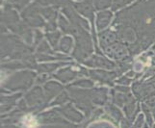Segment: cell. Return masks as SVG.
I'll return each instance as SVG.
<instances>
[{"label": "cell", "mask_w": 155, "mask_h": 128, "mask_svg": "<svg viewBox=\"0 0 155 128\" xmlns=\"http://www.w3.org/2000/svg\"><path fill=\"white\" fill-rule=\"evenodd\" d=\"M113 25L128 26L137 35V44L129 48L130 55L145 50L155 41V0L140 2L117 15Z\"/></svg>", "instance_id": "cell-1"}, {"label": "cell", "mask_w": 155, "mask_h": 128, "mask_svg": "<svg viewBox=\"0 0 155 128\" xmlns=\"http://www.w3.org/2000/svg\"><path fill=\"white\" fill-rule=\"evenodd\" d=\"M59 26L61 27L62 31L66 34H71L76 39V47L73 51L74 58L82 62L86 59L93 52L92 41H91L90 35L87 33L85 28L81 26H77L68 22L66 18H63V15H59Z\"/></svg>", "instance_id": "cell-2"}, {"label": "cell", "mask_w": 155, "mask_h": 128, "mask_svg": "<svg viewBox=\"0 0 155 128\" xmlns=\"http://www.w3.org/2000/svg\"><path fill=\"white\" fill-rule=\"evenodd\" d=\"M68 90L76 107L82 110L86 117L92 115L94 110V106L91 97V90H79L71 88V86L68 87Z\"/></svg>", "instance_id": "cell-3"}, {"label": "cell", "mask_w": 155, "mask_h": 128, "mask_svg": "<svg viewBox=\"0 0 155 128\" xmlns=\"http://www.w3.org/2000/svg\"><path fill=\"white\" fill-rule=\"evenodd\" d=\"M36 74L31 71H22L15 73L12 75L7 82L3 83V87L11 90H26L28 89L34 82Z\"/></svg>", "instance_id": "cell-4"}, {"label": "cell", "mask_w": 155, "mask_h": 128, "mask_svg": "<svg viewBox=\"0 0 155 128\" xmlns=\"http://www.w3.org/2000/svg\"><path fill=\"white\" fill-rule=\"evenodd\" d=\"M25 101L28 105V112H39L47 107L49 102L45 90L41 87H35L25 95Z\"/></svg>", "instance_id": "cell-5"}, {"label": "cell", "mask_w": 155, "mask_h": 128, "mask_svg": "<svg viewBox=\"0 0 155 128\" xmlns=\"http://www.w3.org/2000/svg\"><path fill=\"white\" fill-rule=\"evenodd\" d=\"M105 53L112 59H115L119 62L129 63L131 61V55L128 46L122 42H115L114 44L104 49Z\"/></svg>", "instance_id": "cell-6"}, {"label": "cell", "mask_w": 155, "mask_h": 128, "mask_svg": "<svg viewBox=\"0 0 155 128\" xmlns=\"http://www.w3.org/2000/svg\"><path fill=\"white\" fill-rule=\"evenodd\" d=\"M89 71L85 69L84 67H68L66 68L61 69L60 71H58L54 77L60 81L67 83L71 81V80L75 79L76 77L83 76V75H89Z\"/></svg>", "instance_id": "cell-7"}, {"label": "cell", "mask_w": 155, "mask_h": 128, "mask_svg": "<svg viewBox=\"0 0 155 128\" xmlns=\"http://www.w3.org/2000/svg\"><path fill=\"white\" fill-rule=\"evenodd\" d=\"M57 112H60V113L65 116L66 118L71 121L74 122H81L84 120V117L82 114H80L79 112L73 107L72 104H67L65 106H62V107L55 108Z\"/></svg>", "instance_id": "cell-8"}, {"label": "cell", "mask_w": 155, "mask_h": 128, "mask_svg": "<svg viewBox=\"0 0 155 128\" xmlns=\"http://www.w3.org/2000/svg\"><path fill=\"white\" fill-rule=\"evenodd\" d=\"M89 76L92 77L95 81L100 83H107L109 85H113V81L117 76L116 72H108L105 71H89Z\"/></svg>", "instance_id": "cell-9"}, {"label": "cell", "mask_w": 155, "mask_h": 128, "mask_svg": "<svg viewBox=\"0 0 155 128\" xmlns=\"http://www.w3.org/2000/svg\"><path fill=\"white\" fill-rule=\"evenodd\" d=\"M84 64L89 67H103L107 69H112L116 67V65L113 62H111L110 60L106 59L104 57H100L98 55L93 56L88 61H85Z\"/></svg>", "instance_id": "cell-10"}, {"label": "cell", "mask_w": 155, "mask_h": 128, "mask_svg": "<svg viewBox=\"0 0 155 128\" xmlns=\"http://www.w3.org/2000/svg\"><path fill=\"white\" fill-rule=\"evenodd\" d=\"M63 13L68 18V19H69V21H71V24L77 25V26H81V27H83L85 29H89L88 22H87V21H85L84 19L80 18L79 15H77V13H75L74 9L71 8V6L67 5V6L63 9Z\"/></svg>", "instance_id": "cell-11"}, {"label": "cell", "mask_w": 155, "mask_h": 128, "mask_svg": "<svg viewBox=\"0 0 155 128\" xmlns=\"http://www.w3.org/2000/svg\"><path fill=\"white\" fill-rule=\"evenodd\" d=\"M73 6L77 12L89 18L92 23L94 22V6L92 4V0H85L83 2L75 3Z\"/></svg>", "instance_id": "cell-12"}, {"label": "cell", "mask_w": 155, "mask_h": 128, "mask_svg": "<svg viewBox=\"0 0 155 128\" xmlns=\"http://www.w3.org/2000/svg\"><path fill=\"white\" fill-rule=\"evenodd\" d=\"M111 94H112V100H113V102L117 106L121 108H124L126 104L135 100V98L133 97L132 94H130V93H120V92H117V90H112Z\"/></svg>", "instance_id": "cell-13"}, {"label": "cell", "mask_w": 155, "mask_h": 128, "mask_svg": "<svg viewBox=\"0 0 155 128\" xmlns=\"http://www.w3.org/2000/svg\"><path fill=\"white\" fill-rule=\"evenodd\" d=\"M98 38H99L100 45L104 49L107 48V47H109L110 45L114 44L117 41V33L112 30H106V31L101 32L98 35Z\"/></svg>", "instance_id": "cell-14"}, {"label": "cell", "mask_w": 155, "mask_h": 128, "mask_svg": "<svg viewBox=\"0 0 155 128\" xmlns=\"http://www.w3.org/2000/svg\"><path fill=\"white\" fill-rule=\"evenodd\" d=\"M105 112L108 116L110 117V119L112 120V121H115V123L117 124L119 121H121L124 120V116H122L121 112L117 109V106H115L114 104H107L105 106Z\"/></svg>", "instance_id": "cell-15"}, {"label": "cell", "mask_w": 155, "mask_h": 128, "mask_svg": "<svg viewBox=\"0 0 155 128\" xmlns=\"http://www.w3.org/2000/svg\"><path fill=\"white\" fill-rule=\"evenodd\" d=\"M112 19V13L109 11H104V12H101L97 15V29L103 30L105 27H107Z\"/></svg>", "instance_id": "cell-16"}, {"label": "cell", "mask_w": 155, "mask_h": 128, "mask_svg": "<svg viewBox=\"0 0 155 128\" xmlns=\"http://www.w3.org/2000/svg\"><path fill=\"white\" fill-rule=\"evenodd\" d=\"M62 90H63V87L57 82L51 81L45 85V93L48 101H50L53 98V97H55V95L59 92H61Z\"/></svg>", "instance_id": "cell-17"}, {"label": "cell", "mask_w": 155, "mask_h": 128, "mask_svg": "<svg viewBox=\"0 0 155 128\" xmlns=\"http://www.w3.org/2000/svg\"><path fill=\"white\" fill-rule=\"evenodd\" d=\"M21 94L13 95V97H1V113L9 111L15 104V101L20 97Z\"/></svg>", "instance_id": "cell-18"}, {"label": "cell", "mask_w": 155, "mask_h": 128, "mask_svg": "<svg viewBox=\"0 0 155 128\" xmlns=\"http://www.w3.org/2000/svg\"><path fill=\"white\" fill-rule=\"evenodd\" d=\"M72 45H73L72 39L68 36L64 37L60 41V49L65 53L71 52V50L72 48Z\"/></svg>", "instance_id": "cell-19"}, {"label": "cell", "mask_w": 155, "mask_h": 128, "mask_svg": "<svg viewBox=\"0 0 155 128\" xmlns=\"http://www.w3.org/2000/svg\"><path fill=\"white\" fill-rule=\"evenodd\" d=\"M65 65V64H45V65H41V66H37V69H38L39 72H45V73H48V72H52L54 71L56 68H58L60 66Z\"/></svg>", "instance_id": "cell-20"}, {"label": "cell", "mask_w": 155, "mask_h": 128, "mask_svg": "<svg viewBox=\"0 0 155 128\" xmlns=\"http://www.w3.org/2000/svg\"><path fill=\"white\" fill-rule=\"evenodd\" d=\"M25 20L27 21V23L33 27H41V26L45 25V21L42 20V18L40 17L39 15H33V17H30L28 18H25Z\"/></svg>", "instance_id": "cell-21"}, {"label": "cell", "mask_w": 155, "mask_h": 128, "mask_svg": "<svg viewBox=\"0 0 155 128\" xmlns=\"http://www.w3.org/2000/svg\"><path fill=\"white\" fill-rule=\"evenodd\" d=\"M107 120H101L97 121H94L93 123H90L88 125V128H115L111 124V122L106 121Z\"/></svg>", "instance_id": "cell-22"}, {"label": "cell", "mask_w": 155, "mask_h": 128, "mask_svg": "<svg viewBox=\"0 0 155 128\" xmlns=\"http://www.w3.org/2000/svg\"><path fill=\"white\" fill-rule=\"evenodd\" d=\"M141 108H142L143 112L145 113V115H146V117H147V124L148 126L152 127V125H153V120H154V119H153V116H152V113H151L150 109H149L143 102L142 103Z\"/></svg>", "instance_id": "cell-23"}, {"label": "cell", "mask_w": 155, "mask_h": 128, "mask_svg": "<svg viewBox=\"0 0 155 128\" xmlns=\"http://www.w3.org/2000/svg\"><path fill=\"white\" fill-rule=\"evenodd\" d=\"M30 0H7V3L9 6L15 7L18 10H21L23 7H25V5Z\"/></svg>", "instance_id": "cell-24"}, {"label": "cell", "mask_w": 155, "mask_h": 128, "mask_svg": "<svg viewBox=\"0 0 155 128\" xmlns=\"http://www.w3.org/2000/svg\"><path fill=\"white\" fill-rule=\"evenodd\" d=\"M60 39V33L57 31L51 32V33L47 34V40L49 41V42L51 44V45L53 47L57 48V44H58V40Z\"/></svg>", "instance_id": "cell-25"}, {"label": "cell", "mask_w": 155, "mask_h": 128, "mask_svg": "<svg viewBox=\"0 0 155 128\" xmlns=\"http://www.w3.org/2000/svg\"><path fill=\"white\" fill-rule=\"evenodd\" d=\"M68 100V94L66 92H64L54 100V102H53L50 106H52V105H64Z\"/></svg>", "instance_id": "cell-26"}, {"label": "cell", "mask_w": 155, "mask_h": 128, "mask_svg": "<svg viewBox=\"0 0 155 128\" xmlns=\"http://www.w3.org/2000/svg\"><path fill=\"white\" fill-rule=\"evenodd\" d=\"M95 8L97 10H103L111 5V0H94Z\"/></svg>", "instance_id": "cell-27"}, {"label": "cell", "mask_w": 155, "mask_h": 128, "mask_svg": "<svg viewBox=\"0 0 155 128\" xmlns=\"http://www.w3.org/2000/svg\"><path fill=\"white\" fill-rule=\"evenodd\" d=\"M72 86L76 87H84V88H91L94 86V82H92L91 80H79L77 82H74L72 84Z\"/></svg>", "instance_id": "cell-28"}, {"label": "cell", "mask_w": 155, "mask_h": 128, "mask_svg": "<svg viewBox=\"0 0 155 128\" xmlns=\"http://www.w3.org/2000/svg\"><path fill=\"white\" fill-rule=\"evenodd\" d=\"M131 1H133V0H114L113 6H112V10L117 11V9L121 8L122 6H124V5L130 3Z\"/></svg>", "instance_id": "cell-29"}, {"label": "cell", "mask_w": 155, "mask_h": 128, "mask_svg": "<svg viewBox=\"0 0 155 128\" xmlns=\"http://www.w3.org/2000/svg\"><path fill=\"white\" fill-rule=\"evenodd\" d=\"M143 122H145V118H143V115L140 114L138 115L137 119L134 122V124L131 126V128H145L143 126Z\"/></svg>", "instance_id": "cell-30"}, {"label": "cell", "mask_w": 155, "mask_h": 128, "mask_svg": "<svg viewBox=\"0 0 155 128\" xmlns=\"http://www.w3.org/2000/svg\"><path fill=\"white\" fill-rule=\"evenodd\" d=\"M38 52H41V53H46V54H48V53H51L50 51V48H49V46L48 44H46V41H42L41 45L39 46V48H38Z\"/></svg>", "instance_id": "cell-31"}, {"label": "cell", "mask_w": 155, "mask_h": 128, "mask_svg": "<svg viewBox=\"0 0 155 128\" xmlns=\"http://www.w3.org/2000/svg\"><path fill=\"white\" fill-rule=\"evenodd\" d=\"M131 81H132V79L130 77H128L127 75H125V76H122L121 78H120L119 80H117V83L122 84L124 86H125V85L130 84Z\"/></svg>", "instance_id": "cell-32"}, {"label": "cell", "mask_w": 155, "mask_h": 128, "mask_svg": "<svg viewBox=\"0 0 155 128\" xmlns=\"http://www.w3.org/2000/svg\"><path fill=\"white\" fill-rule=\"evenodd\" d=\"M133 122L128 119H124L120 121V128H130Z\"/></svg>", "instance_id": "cell-33"}, {"label": "cell", "mask_w": 155, "mask_h": 128, "mask_svg": "<svg viewBox=\"0 0 155 128\" xmlns=\"http://www.w3.org/2000/svg\"><path fill=\"white\" fill-rule=\"evenodd\" d=\"M115 90L117 92H120V93H129L130 92L129 88L125 87V86H117Z\"/></svg>", "instance_id": "cell-34"}, {"label": "cell", "mask_w": 155, "mask_h": 128, "mask_svg": "<svg viewBox=\"0 0 155 128\" xmlns=\"http://www.w3.org/2000/svg\"><path fill=\"white\" fill-rule=\"evenodd\" d=\"M48 79V76L46 75V74H41V76H39L38 77V79H37V81H36V83H38V84H41V83H44V82H45L46 80Z\"/></svg>", "instance_id": "cell-35"}, {"label": "cell", "mask_w": 155, "mask_h": 128, "mask_svg": "<svg viewBox=\"0 0 155 128\" xmlns=\"http://www.w3.org/2000/svg\"><path fill=\"white\" fill-rule=\"evenodd\" d=\"M71 1V0H51V2L53 4H56V5H68V3Z\"/></svg>", "instance_id": "cell-36"}, {"label": "cell", "mask_w": 155, "mask_h": 128, "mask_svg": "<svg viewBox=\"0 0 155 128\" xmlns=\"http://www.w3.org/2000/svg\"><path fill=\"white\" fill-rule=\"evenodd\" d=\"M150 111H151V113H152V116H153V119L155 120V106L153 108H151L150 109Z\"/></svg>", "instance_id": "cell-37"}, {"label": "cell", "mask_w": 155, "mask_h": 128, "mask_svg": "<svg viewBox=\"0 0 155 128\" xmlns=\"http://www.w3.org/2000/svg\"><path fill=\"white\" fill-rule=\"evenodd\" d=\"M151 128H155V124H153V125H152V127H151Z\"/></svg>", "instance_id": "cell-38"}, {"label": "cell", "mask_w": 155, "mask_h": 128, "mask_svg": "<svg viewBox=\"0 0 155 128\" xmlns=\"http://www.w3.org/2000/svg\"><path fill=\"white\" fill-rule=\"evenodd\" d=\"M153 51H155V45H154V49H153Z\"/></svg>", "instance_id": "cell-39"}]
</instances>
